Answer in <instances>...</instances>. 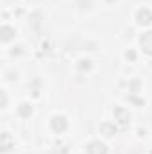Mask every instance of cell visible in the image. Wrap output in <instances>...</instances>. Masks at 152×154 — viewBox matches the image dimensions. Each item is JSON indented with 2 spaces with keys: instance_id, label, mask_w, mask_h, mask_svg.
Here are the masks:
<instances>
[{
  "instance_id": "1",
  "label": "cell",
  "mask_w": 152,
  "mask_h": 154,
  "mask_svg": "<svg viewBox=\"0 0 152 154\" xmlns=\"http://www.w3.org/2000/svg\"><path fill=\"white\" fill-rule=\"evenodd\" d=\"M50 127H52L54 133H63V131H66V127H68V120H66L65 116L57 115L50 120Z\"/></svg>"
},
{
  "instance_id": "2",
  "label": "cell",
  "mask_w": 152,
  "mask_h": 154,
  "mask_svg": "<svg viewBox=\"0 0 152 154\" xmlns=\"http://www.w3.org/2000/svg\"><path fill=\"white\" fill-rule=\"evenodd\" d=\"M88 154H108V147L102 143V142H90L88 147H86Z\"/></svg>"
},
{
  "instance_id": "3",
  "label": "cell",
  "mask_w": 152,
  "mask_h": 154,
  "mask_svg": "<svg viewBox=\"0 0 152 154\" xmlns=\"http://www.w3.org/2000/svg\"><path fill=\"white\" fill-rule=\"evenodd\" d=\"M140 45H141L143 52H147L149 56H152V31L141 34V38H140Z\"/></svg>"
},
{
  "instance_id": "4",
  "label": "cell",
  "mask_w": 152,
  "mask_h": 154,
  "mask_svg": "<svg viewBox=\"0 0 152 154\" xmlns=\"http://www.w3.org/2000/svg\"><path fill=\"white\" fill-rule=\"evenodd\" d=\"M136 20H138V23H140V25H149V23L152 22V14H150V11H149L147 7L140 9V11L136 13Z\"/></svg>"
},
{
  "instance_id": "5",
  "label": "cell",
  "mask_w": 152,
  "mask_h": 154,
  "mask_svg": "<svg viewBox=\"0 0 152 154\" xmlns=\"http://www.w3.org/2000/svg\"><path fill=\"white\" fill-rule=\"evenodd\" d=\"M0 38H2L4 43H7L9 39L14 38V29H13V27H9V25H4V27H2V36H0Z\"/></svg>"
},
{
  "instance_id": "6",
  "label": "cell",
  "mask_w": 152,
  "mask_h": 154,
  "mask_svg": "<svg viewBox=\"0 0 152 154\" xmlns=\"http://www.w3.org/2000/svg\"><path fill=\"white\" fill-rule=\"evenodd\" d=\"M114 116L118 118V122H120L122 125H127V122H129V115L125 113V109H122V108H116V109H114Z\"/></svg>"
},
{
  "instance_id": "7",
  "label": "cell",
  "mask_w": 152,
  "mask_h": 154,
  "mask_svg": "<svg viewBox=\"0 0 152 154\" xmlns=\"http://www.w3.org/2000/svg\"><path fill=\"white\" fill-rule=\"evenodd\" d=\"M100 129H102V133H104L106 136H113L114 133H116V125H114V124H109V122H104V124L100 125Z\"/></svg>"
},
{
  "instance_id": "8",
  "label": "cell",
  "mask_w": 152,
  "mask_h": 154,
  "mask_svg": "<svg viewBox=\"0 0 152 154\" xmlns=\"http://www.w3.org/2000/svg\"><path fill=\"white\" fill-rule=\"evenodd\" d=\"M18 113H20L22 116H29L31 113H32V109H31L29 104H20V106H18Z\"/></svg>"
},
{
  "instance_id": "9",
  "label": "cell",
  "mask_w": 152,
  "mask_h": 154,
  "mask_svg": "<svg viewBox=\"0 0 152 154\" xmlns=\"http://www.w3.org/2000/svg\"><path fill=\"white\" fill-rule=\"evenodd\" d=\"M79 68H81V70H90V68H91V65H90V61H81Z\"/></svg>"
},
{
  "instance_id": "10",
  "label": "cell",
  "mask_w": 152,
  "mask_h": 154,
  "mask_svg": "<svg viewBox=\"0 0 152 154\" xmlns=\"http://www.w3.org/2000/svg\"><path fill=\"white\" fill-rule=\"evenodd\" d=\"M125 57H127V59H131V61H134V59H136V52H132V50H129V52L125 54Z\"/></svg>"
},
{
  "instance_id": "11",
  "label": "cell",
  "mask_w": 152,
  "mask_h": 154,
  "mask_svg": "<svg viewBox=\"0 0 152 154\" xmlns=\"http://www.w3.org/2000/svg\"><path fill=\"white\" fill-rule=\"evenodd\" d=\"M5 102H7V99H5V93H2V106H5Z\"/></svg>"
}]
</instances>
